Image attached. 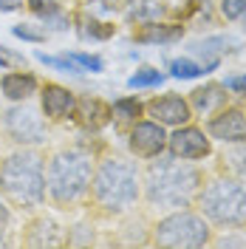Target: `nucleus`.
<instances>
[{
  "label": "nucleus",
  "mask_w": 246,
  "mask_h": 249,
  "mask_svg": "<svg viewBox=\"0 0 246 249\" xmlns=\"http://www.w3.org/2000/svg\"><path fill=\"white\" fill-rule=\"evenodd\" d=\"M204 170L198 164L176 159L164 153L147 159V167L141 170V201L158 213H173L195 204L201 184H204Z\"/></svg>",
  "instance_id": "f257e3e1"
},
{
  "label": "nucleus",
  "mask_w": 246,
  "mask_h": 249,
  "mask_svg": "<svg viewBox=\"0 0 246 249\" xmlns=\"http://www.w3.org/2000/svg\"><path fill=\"white\" fill-rule=\"evenodd\" d=\"M96 156L85 147H60L46 159V198L57 210H71L88 198Z\"/></svg>",
  "instance_id": "f03ea898"
},
{
  "label": "nucleus",
  "mask_w": 246,
  "mask_h": 249,
  "mask_svg": "<svg viewBox=\"0 0 246 249\" xmlns=\"http://www.w3.org/2000/svg\"><path fill=\"white\" fill-rule=\"evenodd\" d=\"M0 198L23 213L46 204V156L37 147H17L0 159Z\"/></svg>",
  "instance_id": "7ed1b4c3"
},
{
  "label": "nucleus",
  "mask_w": 246,
  "mask_h": 249,
  "mask_svg": "<svg viewBox=\"0 0 246 249\" xmlns=\"http://www.w3.org/2000/svg\"><path fill=\"white\" fill-rule=\"evenodd\" d=\"M88 198L105 215H127L141 201V170L122 156H105L96 161Z\"/></svg>",
  "instance_id": "20e7f679"
},
{
  "label": "nucleus",
  "mask_w": 246,
  "mask_h": 249,
  "mask_svg": "<svg viewBox=\"0 0 246 249\" xmlns=\"http://www.w3.org/2000/svg\"><path fill=\"white\" fill-rule=\"evenodd\" d=\"M201 215L212 224V230H229L246 224V184L229 173L204 178L195 204Z\"/></svg>",
  "instance_id": "39448f33"
},
{
  "label": "nucleus",
  "mask_w": 246,
  "mask_h": 249,
  "mask_svg": "<svg viewBox=\"0 0 246 249\" xmlns=\"http://www.w3.org/2000/svg\"><path fill=\"white\" fill-rule=\"evenodd\" d=\"M212 241V224L198 210H173L150 227V244L164 249H204Z\"/></svg>",
  "instance_id": "423d86ee"
},
{
  "label": "nucleus",
  "mask_w": 246,
  "mask_h": 249,
  "mask_svg": "<svg viewBox=\"0 0 246 249\" xmlns=\"http://www.w3.org/2000/svg\"><path fill=\"white\" fill-rule=\"evenodd\" d=\"M0 127L6 133V139L15 142L17 147H40L48 142L46 119L29 102H12L0 113Z\"/></svg>",
  "instance_id": "0eeeda50"
},
{
  "label": "nucleus",
  "mask_w": 246,
  "mask_h": 249,
  "mask_svg": "<svg viewBox=\"0 0 246 249\" xmlns=\"http://www.w3.org/2000/svg\"><path fill=\"white\" fill-rule=\"evenodd\" d=\"M167 127L153 122V119H139L127 130V150L141 161L156 159V156L167 153Z\"/></svg>",
  "instance_id": "6e6552de"
},
{
  "label": "nucleus",
  "mask_w": 246,
  "mask_h": 249,
  "mask_svg": "<svg viewBox=\"0 0 246 249\" xmlns=\"http://www.w3.org/2000/svg\"><path fill=\"white\" fill-rule=\"evenodd\" d=\"M167 150L176 159H187V161H201L212 156V139L204 127L195 124H178L167 136Z\"/></svg>",
  "instance_id": "1a4fd4ad"
},
{
  "label": "nucleus",
  "mask_w": 246,
  "mask_h": 249,
  "mask_svg": "<svg viewBox=\"0 0 246 249\" xmlns=\"http://www.w3.org/2000/svg\"><path fill=\"white\" fill-rule=\"evenodd\" d=\"M144 113L164 127H178V124L193 122V108H190L187 96H178V93L153 96L150 102H144Z\"/></svg>",
  "instance_id": "9d476101"
},
{
  "label": "nucleus",
  "mask_w": 246,
  "mask_h": 249,
  "mask_svg": "<svg viewBox=\"0 0 246 249\" xmlns=\"http://www.w3.org/2000/svg\"><path fill=\"white\" fill-rule=\"evenodd\" d=\"M207 133L210 139L224 142V144H235V142L246 139V110L238 105H227L218 113L207 119Z\"/></svg>",
  "instance_id": "9b49d317"
},
{
  "label": "nucleus",
  "mask_w": 246,
  "mask_h": 249,
  "mask_svg": "<svg viewBox=\"0 0 246 249\" xmlns=\"http://www.w3.org/2000/svg\"><path fill=\"white\" fill-rule=\"evenodd\" d=\"M40 110L46 113L48 122H65L74 119L77 110V93L60 82H46L40 88Z\"/></svg>",
  "instance_id": "f8f14e48"
},
{
  "label": "nucleus",
  "mask_w": 246,
  "mask_h": 249,
  "mask_svg": "<svg viewBox=\"0 0 246 249\" xmlns=\"http://www.w3.org/2000/svg\"><path fill=\"white\" fill-rule=\"evenodd\" d=\"M23 247L31 249H57L65 247V230L54 221L51 215H34L23 227V238H20Z\"/></svg>",
  "instance_id": "ddd939ff"
},
{
  "label": "nucleus",
  "mask_w": 246,
  "mask_h": 249,
  "mask_svg": "<svg viewBox=\"0 0 246 249\" xmlns=\"http://www.w3.org/2000/svg\"><path fill=\"white\" fill-rule=\"evenodd\" d=\"M232 91L227 88V82H207V85H198L195 91H190L187 102L193 108V116H201V119H210L212 113H218L221 108L229 105Z\"/></svg>",
  "instance_id": "4468645a"
},
{
  "label": "nucleus",
  "mask_w": 246,
  "mask_h": 249,
  "mask_svg": "<svg viewBox=\"0 0 246 249\" xmlns=\"http://www.w3.org/2000/svg\"><path fill=\"white\" fill-rule=\"evenodd\" d=\"M74 119L79 122L82 130H102L105 124H110L113 110H110V105L105 99H99V96H82V99H77Z\"/></svg>",
  "instance_id": "2eb2a0df"
},
{
  "label": "nucleus",
  "mask_w": 246,
  "mask_h": 249,
  "mask_svg": "<svg viewBox=\"0 0 246 249\" xmlns=\"http://www.w3.org/2000/svg\"><path fill=\"white\" fill-rule=\"evenodd\" d=\"M181 37H184V26H181V23H167V20L136 23V29H133V40H136V43H147V46L178 43Z\"/></svg>",
  "instance_id": "dca6fc26"
},
{
  "label": "nucleus",
  "mask_w": 246,
  "mask_h": 249,
  "mask_svg": "<svg viewBox=\"0 0 246 249\" xmlns=\"http://www.w3.org/2000/svg\"><path fill=\"white\" fill-rule=\"evenodd\" d=\"M0 91L9 102H29L34 93L40 91V82L29 71H9L0 77Z\"/></svg>",
  "instance_id": "f3484780"
},
{
  "label": "nucleus",
  "mask_w": 246,
  "mask_h": 249,
  "mask_svg": "<svg viewBox=\"0 0 246 249\" xmlns=\"http://www.w3.org/2000/svg\"><path fill=\"white\" fill-rule=\"evenodd\" d=\"M170 6L164 0H130L124 6V20L127 23H150V20H164Z\"/></svg>",
  "instance_id": "a211bd4d"
},
{
  "label": "nucleus",
  "mask_w": 246,
  "mask_h": 249,
  "mask_svg": "<svg viewBox=\"0 0 246 249\" xmlns=\"http://www.w3.org/2000/svg\"><path fill=\"white\" fill-rule=\"evenodd\" d=\"M221 170L241 178L246 184V139L235 142V144H224V153H221Z\"/></svg>",
  "instance_id": "6ab92c4d"
},
{
  "label": "nucleus",
  "mask_w": 246,
  "mask_h": 249,
  "mask_svg": "<svg viewBox=\"0 0 246 249\" xmlns=\"http://www.w3.org/2000/svg\"><path fill=\"white\" fill-rule=\"evenodd\" d=\"M110 110H113V119H116V122L133 124L144 116V102H139L136 96H122V99H116V102L110 105Z\"/></svg>",
  "instance_id": "aec40b11"
},
{
  "label": "nucleus",
  "mask_w": 246,
  "mask_h": 249,
  "mask_svg": "<svg viewBox=\"0 0 246 249\" xmlns=\"http://www.w3.org/2000/svg\"><path fill=\"white\" fill-rule=\"evenodd\" d=\"M227 46H232L229 37H204V40L190 43V51L198 54V57H212V60H215L221 51H229Z\"/></svg>",
  "instance_id": "412c9836"
},
{
  "label": "nucleus",
  "mask_w": 246,
  "mask_h": 249,
  "mask_svg": "<svg viewBox=\"0 0 246 249\" xmlns=\"http://www.w3.org/2000/svg\"><path fill=\"white\" fill-rule=\"evenodd\" d=\"M93 241V224L91 221H79L74 227L65 230V247H91Z\"/></svg>",
  "instance_id": "4be33fe9"
},
{
  "label": "nucleus",
  "mask_w": 246,
  "mask_h": 249,
  "mask_svg": "<svg viewBox=\"0 0 246 249\" xmlns=\"http://www.w3.org/2000/svg\"><path fill=\"white\" fill-rule=\"evenodd\" d=\"M207 68H212V65H201V62L190 60V57H178V60L170 62L173 77H181V79H195L201 74H207Z\"/></svg>",
  "instance_id": "5701e85b"
},
{
  "label": "nucleus",
  "mask_w": 246,
  "mask_h": 249,
  "mask_svg": "<svg viewBox=\"0 0 246 249\" xmlns=\"http://www.w3.org/2000/svg\"><path fill=\"white\" fill-rule=\"evenodd\" d=\"M79 23L85 26V29H82V37H93V40H108L110 34L116 31V26L99 23L96 17H88V15H79Z\"/></svg>",
  "instance_id": "b1692460"
},
{
  "label": "nucleus",
  "mask_w": 246,
  "mask_h": 249,
  "mask_svg": "<svg viewBox=\"0 0 246 249\" xmlns=\"http://www.w3.org/2000/svg\"><path fill=\"white\" fill-rule=\"evenodd\" d=\"M161 82H164V74L156 71V68H150V65H141L136 74L127 79L130 88H153V85H161Z\"/></svg>",
  "instance_id": "393cba45"
},
{
  "label": "nucleus",
  "mask_w": 246,
  "mask_h": 249,
  "mask_svg": "<svg viewBox=\"0 0 246 249\" xmlns=\"http://www.w3.org/2000/svg\"><path fill=\"white\" fill-rule=\"evenodd\" d=\"M218 12L227 23H235L246 17V0H218Z\"/></svg>",
  "instance_id": "a878e982"
},
{
  "label": "nucleus",
  "mask_w": 246,
  "mask_h": 249,
  "mask_svg": "<svg viewBox=\"0 0 246 249\" xmlns=\"http://www.w3.org/2000/svg\"><path fill=\"white\" fill-rule=\"evenodd\" d=\"M68 60L74 62V65H77L79 71H102V68H105L99 57H91V54H79V51L68 54Z\"/></svg>",
  "instance_id": "bb28decb"
},
{
  "label": "nucleus",
  "mask_w": 246,
  "mask_h": 249,
  "mask_svg": "<svg viewBox=\"0 0 246 249\" xmlns=\"http://www.w3.org/2000/svg\"><path fill=\"white\" fill-rule=\"evenodd\" d=\"M15 37H20V40H31V43H43V40H46V31L31 29V23H20V26H15Z\"/></svg>",
  "instance_id": "cd10ccee"
},
{
  "label": "nucleus",
  "mask_w": 246,
  "mask_h": 249,
  "mask_svg": "<svg viewBox=\"0 0 246 249\" xmlns=\"http://www.w3.org/2000/svg\"><path fill=\"white\" fill-rule=\"evenodd\" d=\"M26 6H29L34 15H40V12L54 9V6H65V0H26Z\"/></svg>",
  "instance_id": "c85d7f7f"
},
{
  "label": "nucleus",
  "mask_w": 246,
  "mask_h": 249,
  "mask_svg": "<svg viewBox=\"0 0 246 249\" xmlns=\"http://www.w3.org/2000/svg\"><path fill=\"white\" fill-rule=\"evenodd\" d=\"M9 227H12V210H9V204L0 201V235L9 232Z\"/></svg>",
  "instance_id": "c756f323"
},
{
  "label": "nucleus",
  "mask_w": 246,
  "mask_h": 249,
  "mask_svg": "<svg viewBox=\"0 0 246 249\" xmlns=\"http://www.w3.org/2000/svg\"><path fill=\"white\" fill-rule=\"evenodd\" d=\"M23 6H26V0H0V12H17Z\"/></svg>",
  "instance_id": "7c9ffc66"
},
{
  "label": "nucleus",
  "mask_w": 246,
  "mask_h": 249,
  "mask_svg": "<svg viewBox=\"0 0 246 249\" xmlns=\"http://www.w3.org/2000/svg\"><path fill=\"white\" fill-rule=\"evenodd\" d=\"M227 88L238 93H246V79H227Z\"/></svg>",
  "instance_id": "2f4dec72"
},
{
  "label": "nucleus",
  "mask_w": 246,
  "mask_h": 249,
  "mask_svg": "<svg viewBox=\"0 0 246 249\" xmlns=\"http://www.w3.org/2000/svg\"><path fill=\"white\" fill-rule=\"evenodd\" d=\"M241 230H244V232H246V224H244V227H241Z\"/></svg>",
  "instance_id": "473e14b6"
}]
</instances>
